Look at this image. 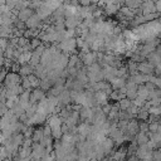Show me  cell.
I'll return each mask as SVG.
<instances>
[{"label":"cell","mask_w":161,"mask_h":161,"mask_svg":"<svg viewBox=\"0 0 161 161\" xmlns=\"http://www.w3.org/2000/svg\"><path fill=\"white\" fill-rule=\"evenodd\" d=\"M5 3H6V0H0V6L1 5H5Z\"/></svg>","instance_id":"9"},{"label":"cell","mask_w":161,"mask_h":161,"mask_svg":"<svg viewBox=\"0 0 161 161\" xmlns=\"http://www.w3.org/2000/svg\"><path fill=\"white\" fill-rule=\"evenodd\" d=\"M104 10H106L107 14H114L118 10V4H107Z\"/></svg>","instance_id":"4"},{"label":"cell","mask_w":161,"mask_h":161,"mask_svg":"<svg viewBox=\"0 0 161 161\" xmlns=\"http://www.w3.org/2000/svg\"><path fill=\"white\" fill-rule=\"evenodd\" d=\"M40 21H42V19L36 15V14H33L26 21H25V25H26V28H30V29H35L36 26H39L40 25Z\"/></svg>","instance_id":"1"},{"label":"cell","mask_w":161,"mask_h":161,"mask_svg":"<svg viewBox=\"0 0 161 161\" xmlns=\"http://www.w3.org/2000/svg\"><path fill=\"white\" fill-rule=\"evenodd\" d=\"M121 14H123V15H126V16H131V15L133 14V11H132L130 8L125 6V8H121Z\"/></svg>","instance_id":"5"},{"label":"cell","mask_w":161,"mask_h":161,"mask_svg":"<svg viewBox=\"0 0 161 161\" xmlns=\"http://www.w3.org/2000/svg\"><path fill=\"white\" fill-rule=\"evenodd\" d=\"M31 72H33V68H31L30 65H28V64H24V65H21V67L19 68V73H20V75H23V77L30 75Z\"/></svg>","instance_id":"3"},{"label":"cell","mask_w":161,"mask_h":161,"mask_svg":"<svg viewBox=\"0 0 161 161\" xmlns=\"http://www.w3.org/2000/svg\"><path fill=\"white\" fill-rule=\"evenodd\" d=\"M119 104H121V107H122V108H127V107L130 106V102H128L127 99H123V101H121V102H119Z\"/></svg>","instance_id":"7"},{"label":"cell","mask_w":161,"mask_h":161,"mask_svg":"<svg viewBox=\"0 0 161 161\" xmlns=\"http://www.w3.org/2000/svg\"><path fill=\"white\" fill-rule=\"evenodd\" d=\"M93 59H94V57L93 55H86L84 57V62H86V64H92L93 63Z\"/></svg>","instance_id":"6"},{"label":"cell","mask_w":161,"mask_h":161,"mask_svg":"<svg viewBox=\"0 0 161 161\" xmlns=\"http://www.w3.org/2000/svg\"><path fill=\"white\" fill-rule=\"evenodd\" d=\"M38 45H40V40H38V39H33V40H31V47H33V48H36Z\"/></svg>","instance_id":"8"},{"label":"cell","mask_w":161,"mask_h":161,"mask_svg":"<svg viewBox=\"0 0 161 161\" xmlns=\"http://www.w3.org/2000/svg\"><path fill=\"white\" fill-rule=\"evenodd\" d=\"M33 15V10L30 9V8H26V9H23V10H20L19 13H18V19L20 20V21H23V23H25L30 16Z\"/></svg>","instance_id":"2"}]
</instances>
